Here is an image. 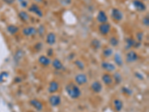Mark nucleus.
Returning a JSON list of instances; mask_svg holds the SVG:
<instances>
[{"mask_svg": "<svg viewBox=\"0 0 149 112\" xmlns=\"http://www.w3.org/2000/svg\"><path fill=\"white\" fill-rule=\"evenodd\" d=\"M67 95L72 99H77L81 96V90L78 85L70 82L65 88Z\"/></svg>", "mask_w": 149, "mask_h": 112, "instance_id": "obj_1", "label": "nucleus"}, {"mask_svg": "<svg viewBox=\"0 0 149 112\" xmlns=\"http://www.w3.org/2000/svg\"><path fill=\"white\" fill-rule=\"evenodd\" d=\"M111 17L113 20H114L116 22H120L124 19V14L123 12L119 8H114L111 10Z\"/></svg>", "mask_w": 149, "mask_h": 112, "instance_id": "obj_2", "label": "nucleus"}, {"mask_svg": "<svg viewBox=\"0 0 149 112\" xmlns=\"http://www.w3.org/2000/svg\"><path fill=\"white\" fill-rule=\"evenodd\" d=\"M28 10H29V12H31V13H33V14H36L37 17H43V12L41 10L40 7L39 5L36 3L31 4L29 7H28Z\"/></svg>", "mask_w": 149, "mask_h": 112, "instance_id": "obj_3", "label": "nucleus"}, {"mask_svg": "<svg viewBox=\"0 0 149 112\" xmlns=\"http://www.w3.org/2000/svg\"><path fill=\"white\" fill-rule=\"evenodd\" d=\"M139 59V55L134 50H130L126 54L125 61L127 64H132L138 61Z\"/></svg>", "mask_w": 149, "mask_h": 112, "instance_id": "obj_4", "label": "nucleus"}, {"mask_svg": "<svg viewBox=\"0 0 149 112\" xmlns=\"http://www.w3.org/2000/svg\"><path fill=\"white\" fill-rule=\"evenodd\" d=\"M74 82L78 85H84L88 82V78L84 73H79L74 77Z\"/></svg>", "mask_w": 149, "mask_h": 112, "instance_id": "obj_5", "label": "nucleus"}, {"mask_svg": "<svg viewBox=\"0 0 149 112\" xmlns=\"http://www.w3.org/2000/svg\"><path fill=\"white\" fill-rule=\"evenodd\" d=\"M111 30V25L108 22L102 23L98 26V31L102 35H107Z\"/></svg>", "mask_w": 149, "mask_h": 112, "instance_id": "obj_6", "label": "nucleus"}, {"mask_svg": "<svg viewBox=\"0 0 149 112\" xmlns=\"http://www.w3.org/2000/svg\"><path fill=\"white\" fill-rule=\"evenodd\" d=\"M133 5H134V8L139 12H144L147 9V6L146 4L141 0H134Z\"/></svg>", "mask_w": 149, "mask_h": 112, "instance_id": "obj_7", "label": "nucleus"}, {"mask_svg": "<svg viewBox=\"0 0 149 112\" xmlns=\"http://www.w3.org/2000/svg\"><path fill=\"white\" fill-rule=\"evenodd\" d=\"M49 102L52 107H58L61 104V97L59 95L53 94L49 97Z\"/></svg>", "mask_w": 149, "mask_h": 112, "instance_id": "obj_8", "label": "nucleus"}, {"mask_svg": "<svg viewBox=\"0 0 149 112\" xmlns=\"http://www.w3.org/2000/svg\"><path fill=\"white\" fill-rule=\"evenodd\" d=\"M22 34L26 37H32L37 34V29L34 26H29V27L24 28L22 31Z\"/></svg>", "mask_w": 149, "mask_h": 112, "instance_id": "obj_9", "label": "nucleus"}, {"mask_svg": "<svg viewBox=\"0 0 149 112\" xmlns=\"http://www.w3.org/2000/svg\"><path fill=\"white\" fill-rule=\"evenodd\" d=\"M96 20L100 24L102 23H105V22H108V17H107V14L104 10H99L97 14Z\"/></svg>", "mask_w": 149, "mask_h": 112, "instance_id": "obj_10", "label": "nucleus"}, {"mask_svg": "<svg viewBox=\"0 0 149 112\" xmlns=\"http://www.w3.org/2000/svg\"><path fill=\"white\" fill-rule=\"evenodd\" d=\"M29 104L30 105H31L33 108L36 109L37 111H41L43 109V105H42V102L40 100L37 99H32L29 101Z\"/></svg>", "mask_w": 149, "mask_h": 112, "instance_id": "obj_11", "label": "nucleus"}, {"mask_svg": "<svg viewBox=\"0 0 149 112\" xmlns=\"http://www.w3.org/2000/svg\"><path fill=\"white\" fill-rule=\"evenodd\" d=\"M56 41H57V36H56L55 33H48L46 37V42L49 46H53L54 44H55Z\"/></svg>", "mask_w": 149, "mask_h": 112, "instance_id": "obj_12", "label": "nucleus"}, {"mask_svg": "<svg viewBox=\"0 0 149 112\" xmlns=\"http://www.w3.org/2000/svg\"><path fill=\"white\" fill-rule=\"evenodd\" d=\"M102 69L104 70H106L108 73H112V72H114L116 70V66L113 64L110 63L108 61H103L101 64Z\"/></svg>", "mask_w": 149, "mask_h": 112, "instance_id": "obj_13", "label": "nucleus"}, {"mask_svg": "<svg viewBox=\"0 0 149 112\" xmlns=\"http://www.w3.org/2000/svg\"><path fill=\"white\" fill-rule=\"evenodd\" d=\"M90 88L93 90V92H94L95 93H99L102 91V89H103V86H102V83L98 81H95L91 84V86H90Z\"/></svg>", "mask_w": 149, "mask_h": 112, "instance_id": "obj_14", "label": "nucleus"}, {"mask_svg": "<svg viewBox=\"0 0 149 112\" xmlns=\"http://www.w3.org/2000/svg\"><path fill=\"white\" fill-rule=\"evenodd\" d=\"M60 88V85L58 82H56L54 80L50 82L49 85V88H48V92L49 93H54L56 92H58Z\"/></svg>", "mask_w": 149, "mask_h": 112, "instance_id": "obj_15", "label": "nucleus"}, {"mask_svg": "<svg viewBox=\"0 0 149 112\" xmlns=\"http://www.w3.org/2000/svg\"><path fill=\"white\" fill-rule=\"evenodd\" d=\"M38 62L40 64L43 66H48L52 64L51 58H49L48 56L46 55H40L38 58Z\"/></svg>", "mask_w": 149, "mask_h": 112, "instance_id": "obj_16", "label": "nucleus"}, {"mask_svg": "<svg viewBox=\"0 0 149 112\" xmlns=\"http://www.w3.org/2000/svg\"><path fill=\"white\" fill-rule=\"evenodd\" d=\"M24 55H25V52L22 49H18L17 52H16L15 55H14V60L15 61V63L19 64L23 58Z\"/></svg>", "mask_w": 149, "mask_h": 112, "instance_id": "obj_17", "label": "nucleus"}, {"mask_svg": "<svg viewBox=\"0 0 149 112\" xmlns=\"http://www.w3.org/2000/svg\"><path fill=\"white\" fill-rule=\"evenodd\" d=\"M52 65L56 70H62L64 67L62 62L58 58H54L53 61H52Z\"/></svg>", "mask_w": 149, "mask_h": 112, "instance_id": "obj_18", "label": "nucleus"}, {"mask_svg": "<svg viewBox=\"0 0 149 112\" xmlns=\"http://www.w3.org/2000/svg\"><path fill=\"white\" fill-rule=\"evenodd\" d=\"M102 82H104V84L106 85H112L113 82V77L109 73H104V74H103V76H102Z\"/></svg>", "mask_w": 149, "mask_h": 112, "instance_id": "obj_19", "label": "nucleus"}, {"mask_svg": "<svg viewBox=\"0 0 149 112\" xmlns=\"http://www.w3.org/2000/svg\"><path fill=\"white\" fill-rule=\"evenodd\" d=\"M18 17L24 22H27L30 20V16H29V13H27L26 10H21V11L19 12Z\"/></svg>", "mask_w": 149, "mask_h": 112, "instance_id": "obj_20", "label": "nucleus"}, {"mask_svg": "<svg viewBox=\"0 0 149 112\" xmlns=\"http://www.w3.org/2000/svg\"><path fill=\"white\" fill-rule=\"evenodd\" d=\"M136 41L134 40L132 37H127L125 40V49L126 50H130L131 48L135 46Z\"/></svg>", "mask_w": 149, "mask_h": 112, "instance_id": "obj_21", "label": "nucleus"}, {"mask_svg": "<svg viewBox=\"0 0 149 112\" xmlns=\"http://www.w3.org/2000/svg\"><path fill=\"white\" fill-rule=\"evenodd\" d=\"M113 105L117 112H120L124 107V102L119 99H115L113 100Z\"/></svg>", "mask_w": 149, "mask_h": 112, "instance_id": "obj_22", "label": "nucleus"}, {"mask_svg": "<svg viewBox=\"0 0 149 112\" xmlns=\"http://www.w3.org/2000/svg\"><path fill=\"white\" fill-rule=\"evenodd\" d=\"M90 46H91V47L93 49L98 50V49H101V47H102V43H101V41L97 39V38H94L90 42Z\"/></svg>", "mask_w": 149, "mask_h": 112, "instance_id": "obj_23", "label": "nucleus"}, {"mask_svg": "<svg viewBox=\"0 0 149 112\" xmlns=\"http://www.w3.org/2000/svg\"><path fill=\"white\" fill-rule=\"evenodd\" d=\"M7 31L9 34L14 35V34H17L19 31V28L16 25H8L7 26Z\"/></svg>", "mask_w": 149, "mask_h": 112, "instance_id": "obj_24", "label": "nucleus"}, {"mask_svg": "<svg viewBox=\"0 0 149 112\" xmlns=\"http://www.w3.org/2000/svg\"><path fill=\"white\" fill-rule=\"evenodd\" d=\"M114 62L116 63V64L118 66H123V59L122 58V55H121L119 53H116L114 54Z\"/></svg>", "mask_w": 149, "mask_h": 112, "instance_id": "obj_25", "label": "nucleus"}, {"mask_svg": "<svg viewBox=\"0 0 149 112\" xmlns=\"http://www.w3.org/2000/svg\"><path fill=\"white\" fill-rule=\"evenodd\" d=\"M102 55L104 58H108L111 57L113 55V49L110 47H106L103 49L102 51Z\"/></svg>", "mask_w": 149, "mask_h": 112, "instance_id": "obj_26", "label": "nucleus"}, {"mask_svg": "<svg viewBox=\"0 0 149 112\" xmlns=\"http://www.w3.org/2000/svg\"><path fill=\"white\" fill-rule=\"evenodd\" d=\"M113 80L115 81L116 84L119 85V84L122 83L123 78H122V75L120 74V73H119V72H115L113 76Z\"/></svg>", "mask_w": 149, "mask_h": 112, "instance_id": "obj_27", "label": "nucleus"}, {"mask_svg": "<svg viewBox=\"0 0 149 112\" xmlns=\"http://www.w3.org/2000/svg\"><path fill=\"white\" fill-rule=\"evenodd\" d=\"M108 42H109V44H110L111 46H113V47H116V46H119V39H118L116 37H115V36L110 37Z\"/></svg>", "mask_w": 149, "mask_h": 112, "instance_id": "obj_28", "label": "nucleus"}, {"mask_svg": "<svg viewBox=\"0 0 149 112\" xmlns=\"http://www.w3.org/2000/svg\"><path fill=\"white\" fill-rule=\"evenodd\" d=\"M37 34H39L40 37H43L45 34V32H46V28H45L44 25H40L38 29H37Z\"/></svg>", "mask_w": 149, "mask_h": 112, "instance_id": "obj_29", "label": "nucleus"}, {"mask_svg": "<svg viewBox=\"0 0 149 112\" xmlns=\"http://www.w3.org/2000/svg\"><path fill=\"white\" fill-rule=\"evenodd\" d=\"M74 65H75V66H76L79 69V70H84L85 64H84L83 61H81V60H75V61H74Z\"/></svg>", "mask_w": 149, "mask_h": 112, "instance_id": "obj_30", "label": "nucleus"}, {"mask_svg": "<svg viewBox=\"0 0 149 112\" xmlns=\"http://www.w3.org/2000/svg\"><path fill=\"white\" fill-rule=\"evenodd\" d=\"M8 77L9 74L8 72H2V73H0V83H3L4 82H5Z\"/></svg>", "mask_w": 149, "mask_h": 112, "instance_id": "obj_31", "label": "nucleus"}, {"mask_svg": "<svg viewBox=\"0 0 149 112\" xmlns=\"http://www.w3.org/2000/svg\"><path fill=\"white\" fill-rule=\"evenodd\" d=\"M122 92L128 97H130L133 94V90L129 88H127V87H123L122 88Z\"/></svg>", "mask_w": 149, "mask_h": 112, "instance_id": "obj_32", "label": "nucleus"}, {"mask_svg": "<svg viewBox=\"0 0 149 112\" xmlns=\"http://www.w3.org/2000/svg\"><path fill=\"white\" fill-rule=\"evenodd\" d=\"M61 5L63 6H69L72 4V0H58Z\"/></svg>", "mask_w": 149, "mask_h": 112, "instance_id": "obj_33", "label": "nucleus"}, {"mask_svg": "<svg viewBox=\"0 0 149 112\" xmlns=\"http://www.w3.org/2000/svg\"><path fill=\"white\" fill-rule=\"evenodd\" d=\"M136 41H139V42H142L143 38H144V34L142 32H139L136 33Z\"/></svg>", "mask_w": 149, "mask_h": 112, "instance_id": "obj_34", "label": "nucleus"}, {"mask_svg": "<svg viewBox=\"0 0 149 112\" xmlns=\"http://www.w3.org/2000/svg\"><path fill=\"white\" fill-rule=\"evenodd\" d=\"M42 46H43V45H42V43L37 42V43H36L35 44H34V48L37 52H40V51H41V49H42Z\"/></svg>", "mask_w": 149, "mask_h": 112, "instance_id": "obj_35", "label": "nucleus"}, {"mask_svg": "<svg viewBox=\"0 0 149 112\" xmlns=\"http://www.w3.org/2000/svg\"><path fill=\"white\" fill-rule=\"evenodd\" d=\"M19 2L21 7L23 8H26L29 6V2H28L27 0H19Z\"/></svg>", "mask_w": 149, "mask_h": 112, "instance_id": "obj_36", "label": "nucleus"}, {"mask_svg": "<svg viewBox=\"0 0 149 112\" xmlns=\"http://www.w3.org/2000/svg\"><path fill=\"white\" fill-rule=\"evenodd\" d=\"M142 23L146 27H148L149 26V17L148 15L147 16H145L144 18L142 19Z\"/></svg>", "mask_w": 149, "mask_h": 112, "instance_id": "obj_37", "label": "nucleus"}, {"mask_svg": "<svg viewBox=\"0 0 149 112\" xmlns=\"http://www.w3.org/2000/svg\"><path fill=\"white\" fill-rule=\"evenodd\" d=\"M134 76H135V77L137 78V79L141 80V81H142V80L144 79L143 75H142V73H139V72H135V73H134Z\"/></svg>", "mask_w": 149, "mask_h": 112, "instance_id": "obj_38", "label": "nucleus"}, {"mask_svg": "<svg viewBox=\"0 0 149 112\" xmlns=\"http://www.w3.org/2000/svg\"><path fill=\"white\" fill-rule=\"evenodd\" d=\"M53 55H54V50H53L52 48H49V49H48V50H47L48 57H49V58H50V57L53 56Z\"/></svg>", "mask_w": 149, "mask_h": 112, "instance_id": "obj_39", "label": "nucleus"}, {"mask_svg": "<svg viewBox=\"0 0 149 112\" xmlns=\"http://www.w3.org/2000/svg\"><path fill=\"white\" fill-rule=\"evenodd\" d=\"M2 2H5V4H7V5H13V4L15 2V0H2Z\"/></svg>", "mask_w": 149, "mask_h": 112, "instance_id": "obj_40", "label": "nucleus"}, {"mask_svg": "<svg viewBox=\"0 0 149 112\" xmlns=\"http://www.w3.org/2000/svg\"><path fill=\"white\" fill-rule=\"evenodd\" d=\"M14 82H15L16 83H19V82H22V78H20V77H17V78H15V79H14Z\"/></svg>", "mask_w": 149, "mask_h": 112, "instance_id": "obj_41", "label": "nucleus"}, {"mask_svg": "<svg viewBox=\"0 0 149 112\" xmlns=\"http://www.w3.org/2000/svg\"><path fill=\"white\" fill-rule=\"evenodd\" d=\"M36 2H38V3H41V2H42L44 0H34Z\"/></svg>", "mask_w": 149, "mask_h": 112, "instance_id": "obj_42", "label": "nucleus"}]
</instances>
